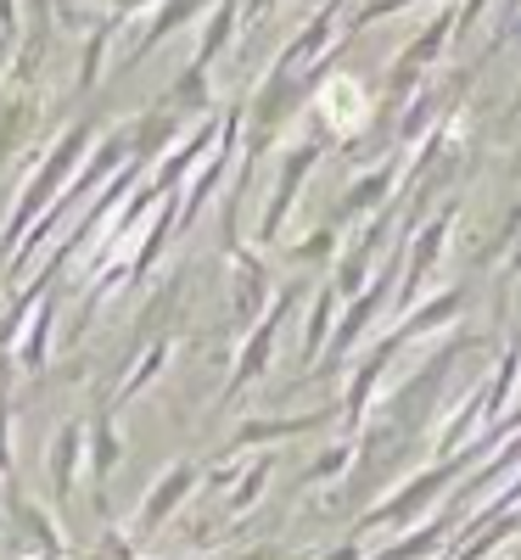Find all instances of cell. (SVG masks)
Listing matches in <instances>:
<instances>
[{
	"label": "cell",
	"mask_w": 521,
	"mask_h": 560,
	"mask_svg": "<svg viewBox=\"0 0 521 560\" xmlns=\"http://www.w3.org/2000/svg\"><path fill=\"white\" fill-rule=\"evenodd\" d=\"M45 57H51V23H28L23 45L0 73V174L28 152V140L45 118Z\"/></svg>",
	"instance_id": "obj_1"
},
{
	"label": "cell",
	"mask_w": 521,
	"mask_h": 560,
	"mask_svg": "<svg viewBox=\"0 0 521 560\" xmlns=\"http://www.w3.org/2000/svg\"><path fill=\"white\" fill-rule=\"evenodd\" d=\"M331 253H337V224H320V230H309V236L292 247V258H298V264H325Z\"/></svg>",
	"instance_id": "obj_13"
},
{
	"label": "cell",
	"mask_w": 521,
	"mask_h": 560,
	"mask_svg": "<svg viewBox=\"0 0 521 560\" xmlns=\"http://www.w3.org/2000/svg\"><path fill=\"white\" fill-rule=\"evenodd\" d=\"M235 28H242V0H213V12L202 18V34H197V51H192V68L213 73V62L230 51Z\"/></svg>",
	"instance_id": "obj_7"
},
{
	"label": "cell",
	"mask_w": 521,
	"mask_h": 560,
	"mask_svg": "<svg viewBox=\"0 0 521 560\" xmlns=\"http://www.w3.org/2000/svg\"><path fill=\"white\" fill-rule=\"evenodd\" d=\"M23 45V0H0V51Z\"/></svg>",
	"instance_id": "obj_14"
},
{
	"label": "cell",
	"mask_w": 521,
	"mask_h": 560,
	"mask_svg": "<svg viewBox=\"0 0 521 560\" xmlns=\"http://www.w3.org/2000/svg\"><path fill=\"white\" fill-rule=\"evenodd\" d=\"M45 337H51V303H34V331H28V348H23V359L28 364H39V353H45Z\"/></svg>",
	"instance_id": "obj_15"
},
{
	"label": "cell",
	"mask_w": 521,
	"mask_h": 560,
	"mask_svg": "<svg viewBox=\"0 0 521 560\" xmlns=\"http://www.w3.org/2000/svg\"><path fill=\"white\" fill-rule=\"evenodd\" d=\"M163 0H107V12L102 18H118L124 28H129V18H140V12H158Z\"/></svg>",
	"instance_id": "obj_18"
},
{
	"label": "cell",
	"mask_w": 521,
	"mask_h": 560,
	"mask_svg": "<svg viewBox=\"0 0 521 560\" xmlns=\"http://www.w3.org/2000/svg\"><path fill=\"white\" fill-rule=\"evenodd\" d=\"M314 140L320 147H337V140H354L364 124H370V96L354 73H331L320 90H314Z\"/></svg>",
	"instance_id": "obj_4"
},
{
	"label": "cell",
	"mask_w": 521,
	"mask_h": 560,
	"mask_svg": "<svg viewBox=\"0 0 521 560\" xmlns=\"http://www.w3.org/2000/svg\"><path fill=\"white\" fill-rule=\"evenodd\" d=\"M213 12V0H163L158 12H147V28H140L135 39H129V51H124V62H140V57H152L163 39H174L180 28H192L197 18H208Z\"/></svg>",
	"instance_id": "obj_6"
},
{
	"label": "cell",
	"mask_w": 521,
	"mask_h": 560,
	"mask_svg": "<svg viewBox=\"0 0 521 560\" xmlns=\"http://www.w3.org/2000/svg\"><path fill=\"white\" fill-rule=\"evenodd\" d=\"M28 23H51V0H28Z\"/></svg>",
	"instance_id": "obj_19"
},
{
	"label": "cell",
	"mask_w": 521,
	"mask_h": 560,
	"mask_svg": "<svg viewBox=\"0 0 521 560\" xmlns=\"http://www.w3.org/2000/svg\"><path fill=\"white\" fill-rule=\"evenodd\" d=\"M449 224H454V208H443L432 224H420L415 230V242L404 247L409 253V275H404V298L420 287V275H426V264H438V253H443V236H449Z\"/></svg>",
	"instance_id": "obj_11"
},
{
	"label": "cell",
	"mask_w": 521,
	"mask_h": 560,
	"mask_svg": "<svg viewBox=\"0 0 521 560\" xmlns=\"http://www.w3.org/2000/svg\"><path fill=\"white\" fill-rule=\"evenodd\" d=\"M331 303H337V292H320V303H314V319H309V353L325 342V325H331Z\"/></svg>",
	"instance_id": "obj_17"
},
{
	"label": "cell",
	"mask_w": 521,
	"mask_h": 560,
	"mask_svg": "<svg viewBox=\"0 0 521 560\" xmlns=\"http://www.w3.org/2000/svg\"><path fill=\"white\" fill-rule=\"evenodd\" d=\"M320 158H325V147L309 135V140H298V147H287V158H280V168H275V185H269V202H264V213H258V247H275L280 242V230H287V219H292V208H298V197H303V185H309V174L320 168Z\"/></svg>",
	"instance_id": "obj_3"
},
{
	"label": "cell",
	"mask_w": 521,
	"mask_h": 560,
	"mask_svg": "<svg viewBox=\"0 0 521 560\" xmlns=\"http://www.w3.org/2000/svg\"><path fill=\"white\" fill-rule=\"evenodd\" d=\"M230 253V269H235V314L242 319H253L258 308H264V287H269V275H264V264H258V253L253 247H224Z\"/></svg>",
	"instance_id": "obj_10"
},
{
	"label": "cell",
	"mask_w": 521,
	"mask_h": 560,
	"mask_svg": "<svg viewBox=\"0 0 521 560\" xmlns=\"http://www.w3.org/2000/svg\"><path fill=\"white\" fill-rule=\"evenodd\" d=\"M158 102H163L180 124H185V118H197V124H202V118H213V73H202V68L185 62V73L163 90Z\"/></svg>",
	"instance_id": "obj_8"
},
{
	"label": "cell",
	"mask_w": 521,
	"mask_h": 560,
	"mask_svg": "<svg viewBox=\"0 0 521 560\" xmlns=\"http://www.w3.org/2000/svg\"><path fill=\"white\" fill-rule=\"evenodd\" d=\"M505 12H516V0H510V7H505Z\"/></svg>",
	"instance_id": "obj_20"
},
{
	"label": "cell",
	"mask_w": 521,
	"mask_h": 560,
	"mask_svg": "<svg viewBox=\"0 0 521 560\" xmlns=\"http://www.w3.org/2000/svg\"><path fill=\"white\" fill-rule=\"evenodd\" d=\"M90 147H96V129H90V118H73V124L51 140V152L34 163V174L23 179V191H18V202H12V213H7V242H12V253H18V242L28 236V230L57 208V197L68 191V179L79 174V163H84Z\"/></svg>",
	"instance_id": "obj_2"
},
{
	"label": "cell",
	"mask_w": 521,
	"mask_h": 560,
	"mask_svg": "<svg viewBox=\"0 0 521 560\" xmlns=\"http://www.w3.org/2000/svg\"><path fill=\"white\" fill-rule=\"evenodd\" d=\"M454 308H460V298L449 292L443 303H432V308H420V314H415V319L404 325V331H426V325H443V319H454Z\"/></svg>",
	"instance_id": "obj_16"
},
{
	"label": "cell",
	"mask_w": 521,
	"mask_h": 560,
	"mask_svg": "<svg viewBox=\"0 0 521 560\" xmlns=\"http://www.w3.org/2000/svg\"><path fill=\"white\" fill-rule=\"evenodd\" d=\"M118 34H124V23H118V18H102V23H96V34L84 39L79 79H73L79 96H90V90H96V79H102V68H107V51H113V39H118Z\"/></svg>",
	"instance_id": "obj_12"
},
{
	"label": "cell",
	"mask_w": 521,
	"mask_h": 560,
	"mask_svg": "<svg viewBox=\"0 0 521 560\" xmlns=\"http://www.w3.org/2000/svg\"><path fill=\"white\" fill-rule=\"evenodd\" d=\"M213 147H219V118H202V124H197V129L185 135L180 147H174V152L147 174V185H152L158 197H180V191H185V179H192V174L208 163V152H213Z\"/></svg>",
	"instance_id": "obj_5"
},
{
	"label": "cell",
	"mask_w": 521,
	"mask_h": 560,
	"mask_svg": "<svg viewBox=\"0 0 521 560\" xmlns=\"http://www.w3.org/2000/svg\"><path fill=\"white\" fill-rule=\"evenodd\" d=\"M393 185H398V168H393V163H382V168L359 174V179L348 185V191H343L337 224H354V219H364V213H382V202L393 197Z\"/></svg>",
	"instance_id": "obj_9"
}]
</instances>
